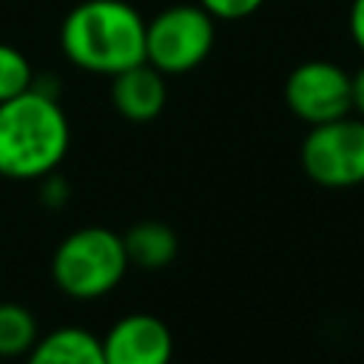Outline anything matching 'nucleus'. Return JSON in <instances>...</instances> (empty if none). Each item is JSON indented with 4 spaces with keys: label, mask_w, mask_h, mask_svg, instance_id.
Here are the masks:
<instances>
[{
    "label": "nucleus",
    "mask_w": 364,
    "mask_h": 364,
    "mask_svg": "<svg viewBox=\"0 0 364 364\" xmlns=\"http://www.w3.org/2000/svg\"><path fill=\"white\" fill-rule=\"evenodd\" d=\"M60 48L71 65L114 77L145 60V17L125 0H82L63 17Z\"/></svg>",
    "instance_id": "f03ea898"
},
{
    "label": "nucleus",
    "mask_w": 364,
    "mask_h": 364,
    "mask_svg": "<svg viewBox=\"0 0 364 364\" xmlns=\"http://www.w3.org/2000/svg\"><path fill=\"white\" fill-rule=\"evenodd\" d=\"M111 102L119 117L131 122H151L162 114L168 102L165 74L148 60L111 77Z\"/></svg>",
    "instance_id": "6e6552de"
},
{
    "label": "nucleus",
    "mask_w": 364,
    "mask_h": 364,
    "mask_svg": "<svg viewBox=\"0 0 364 364\" xmlns=\"http://www.w3.org/2000/svg\"><path fill=\"white\" fill-rule=\"evenodd\" d=\"M350 88H353V111L364 119V65L350 74Z\"/></svg>",
    "instance_id": "2eb2a0df"
},
{
    "label": "nucleus",
    "mask_w": 364,
    "mask_h": 364,
    "mask_svg": "<svg viewBox=\"0 0 364 364\" xmlns=\"http://www.w3.org/2000/svg\"><path fill=\"white\" fill-rule=\"evenodd\" d=\"M31 85H34V68L28 57L14 46L0 43V102L28 91Z\"/></svg>",
    "instance_id": "f8f14e48"
},
{
    "label": "nucleus",
    "mask_w": 364,
    "mask_h": 364,
    "mask_svg": "<svg viewBox=\"0 0 364 364\" xmlns=\"http://www.w3.org/2000/svg\"><path fill=\"white\" fill-rule=\"evenodd\" d=\"M102 341L105 364H171L173 336L168 324L151 313L117 318Z\"/></svg>",
    "instance_id": "0eeeda50"
},
{
    "label": "nucleus",
    "mask_w": 364,
    "mask_h": 364,
    "mask_svg": "<svg viewBox=\"0 0 364 364\" xmlns=\"http://www.w3.org/2000/svg\"><path fill=\"white\" fill-rule=\"evenodd\" d=\"M287 108L307 125H321L353 111L350 74L330 60L299 63L284 80Z\"/></svg>",
    "instance_id": "423d86ee"
},
{
    "label": "nucleus",
    "mask_w": 364,
    "mask_h": 364,
    "mask_svg": "<svg viewBox=\"0 0 364 364\" xmlns=\"http://www.w3.org/2000/svg\"><path fill=\"white\" fill-rule=\"evenodd\" d=\"M213 20H245L256 14L264 0H196Z\"/></svg>",
    "instance_id": "ddd939ff"
},
{
    "label": "nucleus",
    "mask_w": 364,
    "mask_h": 364,
    "mask_svg": "<svg viewBox=\"0 0 364 364\" xmlns=\"http://www.w3.org/2000/svg\"><path fill=\"white\" fill-rule=\"evenodd\" d=\"M68 142L65 111L37 80L28 91L0 102V176L43 179L57 171Z\"/></svg>",
    "instance_id": "f257e3e1"
},
{
    "label": "nucleus",
    "mask_w": 364,
    "mask_h": 364,
    "mask_svg": "<svg viewBox=\"0 0 364 364\" xmlns=\"http://www.w3.org/2000/svg\"><path fill=\"white\" fill-rule=\"evenodd\" d=\"M128 253L122 236L108 228H80L68 233L51 259L54 284L77 301H94L111 293L128 270Z\"/></svg>",
    "instance_id": "7ed1b4c3"
},
{
    "label": "nucleus",
    "mask_w": 364,
    "mask_h": 364,
    "mask_svg": "<svg viewBox=\"0 0 364 364\" xmlns=\"http://www.w3.org/2000/svg\"><path fill=\"white\" fill-rule=\"evenodd\" d=\"M347 26H350V37H353V43H355L358 51L364 54V0H353V3H350Z\"/></svg>",
    "instance_id": "4468645a"
},
{
    "label": "nucleus",
    "mask_w": 364,
    "mask_h": 364,
    "mask_svg": "<svg viewBox=\"0 0 364 364\" xmlns=\"http://www.w3.org/2000/svg\"><path fill=\"white\" fill-rule=\"evenodd\" d=\"M40 338V327L31 310L23 304L3 301L0 304V358L26 355Z\"/></svg>",
    "instance_id": "9b49d317"
},
{
    "label": "nucleus",
    "mask_w": 364,
    "mask_h": 364,
    "mask_svg": "<svg viewBox=\"0 0 364 364\" xmlns=\"http://www.w3.org/2000/svg\"><path fill=\"white\" fill-rule=\"evenodd\" d=\"M301 168L321 188H355L364 182V119L338 117L310 125L301 142Z\"/></svg>",
    "instance_id": "39448f33"
},
{
    "label": "nucleus",
    "mask_w": 364,
    "mask_h": 364,
    "mask_svg": "<svg viewBox=\"0 0 364 364\" xmlns=\"http://www.w3.org/2000/svg\"><path fill=\"white\" fill-rule=\"evenodd\" d=\"M216 43V20L199 3H176L145 23V60L168 74H188L208 60Z\"/></svg>",
    "instance_id": "20e7f679"
},
{
    "label": "nucleus",
    "mask_w": 364,
    "mask_h": 364,
    "mask_svg": "<svg viewBox=\"0 0 364 364\" xmlns=\"http://www.w3.org/2000/svg\"><path fill=\"white\" fill-rule=\"evenodd\" d=\"M125 253L131 264L148 267V270H159L165 264L173 262L176 256V233L171 230V225L148 219V222H136L134 228H128V233L122 236Z\"/></svg>",
    "instance_id": "9d476101"
},
{
    "label": "nucleus",
    "mask_w": 364,
    "mask_h": 364,
    "mask_svg": "<svg viewBox=\"0 0 364 364\" xmlns=\"http://www.w3.org/2000/svg\"><path fill=\"white\" fill-rule=\"evenodd\" d=\"M26 364H105L102 341L82 327H60L37 338Z\"/></svg>",
    "instance_id": "1a4fd4ad"
}]
</instances>
